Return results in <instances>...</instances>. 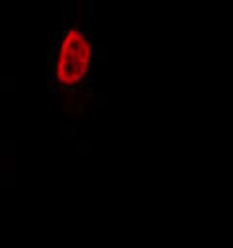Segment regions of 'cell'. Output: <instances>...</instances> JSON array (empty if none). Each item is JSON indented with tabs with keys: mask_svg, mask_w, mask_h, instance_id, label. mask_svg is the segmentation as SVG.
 Segmentation results:
<instances>
[{
	"mask_svg": "<svg viewBox=\"0 0 233 248\" xmlns=\"http://www.w3.org/2000/svg\"><path fill=\"white\" fill-rule=\"evenodd\" d=\"M93 76V43L87 21L64 17L49 46V87L60 99L89 91Z\"/></svg>",
	"mask_w": 233,
	"mask_h": 248,
	"instance_id": "6da1fadb",
	"label": "cell"
}]
</instances>
